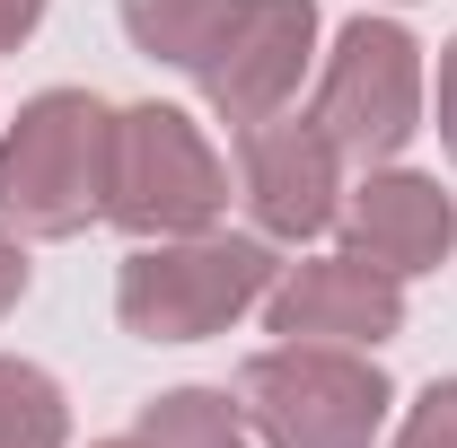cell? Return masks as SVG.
<instances>
[{"label":"cell","mask_w":457,"mask_h":448,"mask_svg":"<svg viewBox=\"0 0 457 448\" xmlns=\"http://www.w3.org/2000/svg\"><path fill=\"white\" fill-rule=\"evenodd\" d=\"M264 326L282 343H387L404 326V281L361 264V255H317V264H290L264 290Z\"/></svg>","instance_id":"cell-8"},{"label":"cell","mask_w":457,"mask_h":448,"mask_svg":"<svg viewBox=\"0 0 457 448\" xmlns=\"http://www.w3.org/2000/svg\"><path fill=\"white\" fill-rule=\"evenodd\" d=\"M308 114L352 168H387L422 132V45L387 18H352L326 54V79H317Z\"/></svg>","instance_id":"cell-5"},{"label":"cell","mask_w":457,"mask_h":448,"mask_svg":"<svg viewBox=\"0 0 457 448\" xmlns=\"http://www.w3.org/2000/svg\"><path fill=\"white\" fill-rule=\"evenodd\" d=\"M62 440H71L62 387L36 361H9L0 352V448H62Z\"/></svg>","instance_id":"cell-12"},{"label":"cell","mask_w":457,"mask_h":448,"mask_svg":"<svg viewBox=\"0 0 457 448\" xmlns=\"http://www.w3.org/2000/svg\"><path fill=\"white\" fill-rule=\"evenodd\" d=\"M237 176L246 212L264 237H326L343 212V150L317 132V114H264L237 132Z\"/></svg>","instance_id":"cell-7"},{"label":"cell","mask_w":457,"mask_h":448,"mask_svg":"<svg viewBox=\"0 0 457 448\" xmlns=\"http://www.w3.org/2000/svg\"><path fill=\"white\" fill-rule=\"evenodd\" d=\"M36 18H45V0H0V54H18L36 36Z\"/></svg>","instance_id":"cell-16"},{"label":"cell","mask_w":457,"mask_h":448,"mask_svg":"<svg viewBox=\"0 0 457 448\" xmlns=\"http://www.w3.org/2000/svg\"><path fill=\"white\" fill-rule=\"evenodd\" d=\"M343 255L378 264V273H431L449 264V237H457V203L413 168H370L352 194H343Z\"/></svg>","instance_id":"cell-9"},{"label":"cell","mask_w":457,"mask_h":448,"mask_svg":"<svg viewBox=\"0 0 457 448\" xmlns=\"http://www.w3.org/2000/svg\"><path fill=\"white\" fill-rule=\"evenodd\" d=\"M97 448H150V440H141V431H132V440H97Z\"/></svg>","instance_id":"cell-17"},{"label":"cell","mask_w":457,"mask_h":448,"mask_svg":"<svg viewBox=\"0 0 457 448\" xmlns=\"http://www.w3.org/2000/svg\"><path fill=\"white\" fill-rule=\"evenodd\" d=\"M228 9H237V0H123V36L150 62L194 71V62L212 54V36L228 27Z\"/></svg>","instance_id":"cell-10"},{"label":"cell","mask_w":457,"mask_h":448,"mask_svg":"<svg viewBox=\"0 0 457 448\" xmlns=\"http://www.w3.org/2000/svg\"><path fill=\"white\" fill-rule=\"evenodd\" d=\"M106 150L114 106H97L88 88L27 97L0 132V220H18L27 237H79L88 220H106Z\"/></svg>","instance_id":"cell-1"},{"label":"cell","mask_w":457,"mask_h":448,"mask_svg":"<svg viewBox=\"0 0 457 448\" xmlns=\"http://www.w3.org/2000/svg\"><path fill=\"white\" fill-rule=\"evenodd\" d=\"M387 404L396 387L361 343H273L237 369V413L264 448H370Z\"/></svg>","instance_id":"cell-2"},{"label":"cell","mask_w":457,"mask_h":448,"mask_svg":"<svg viewBox=\"0 0 457 448\" xmlns=\"http://www.w3.org/2000/svg\"><path fill=\"white\" fill-rule=\"evenodd\" d=\"M18 299H27V246H18V237L0 228V317H9Z\"/></svg>","instance_id":"cell-15"},{"label":"cell","mask_w":457,"mask_h":448,"mask_svg":"<svg viewBox=\"0 0 457 448\" xmlns=\"http://www.w3.org/2000/svg\"><path fill=\"white\" fill-rule=\"evenodd\" d=\"M228 203V168L185 106H123L106 150V220L132 237H194Z\"/></svg>","instance_id":"cell-4"},{"label":"cell","mask_w":457,"mask_h":448,"mask_svg":"<svg viewBox=\"0 0 457 448\" xmlns=\"http://www.w3.org/2000/svg\"><path fill=\"white\" fill-rule=\"evenodd\" d=\"M308 45H317V0H237L228 27L212 36V54L194 62L203 97L220 123H264V114L290 106L299 71H308Z\"/></svg>","instance_id":"cell-6"},{"label":"cell","mask_w":457,"mask_h":448,"mask_svg":"<svg viewBox=\"0 0 457 448\" xmlns=\"http://www.w3.org/2000/svg\"><path fill=\"white\" fill-rule=\"evenodd\" d=\"M387 448H457V378H431L422 404L396 422V440Z\"/></svg>","instance_id":"cell-13"},{"label":"cell","mask_w":457,"mask_h":448,"mask_svg":"<svg viewBox=\"0 0 457 448\" xmlns=\"http://www.w3.org/2000/svg\"><path fill=\"white\" fill-rule=\"evenodd\" d=\"M141 440L150 448H255V431L220 387H176L141 404Z\"/></svg>","instance_id":"cell-11"},{"label":"cell","mask_w":457,"mask_h":448,"mask_svg":"<svg viewBox=\"0 0 457 448\" xmlns=\"http://www.w3.org/2000/svg\"><path fill=\"white\" fill-rule=\"evenodd\" d=\"M431 114H440V123H431V132H440V150L457 159V36H449V54H440V88H431Z\"/></svg>","instance_id":"cell-14"},{"label":"cell","mask_w":457,"mask_h":448,"mask_svg":"<svg viewBox=\"0 0 457 448\" xmlns=\"http://www.w3.org/2000/svg\"><path fill=\"white\" fill-rule=\"evenodd\" d=\"M264 290H273L264 237H220V228L141 237V255H123V281H114V317L141 343H203L228 317H246Z\"/></svg>","instance_id":"cell-3"}]
</instances>
